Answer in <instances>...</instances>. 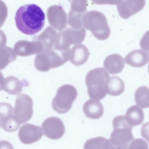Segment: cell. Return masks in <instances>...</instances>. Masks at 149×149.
<instances>
[{
  "mask_svg": "<svg viewBox=\"0 0 149 149\" xmlns=\"http://www.w3.org/2000/svg\"><path fill=\"white\" fill-rule=\"evenodd\" d=\"M2 89L10 95H17L22 92V88L17 82H8L3 86Z\"/></svg>",
  "mask_w": 149,
  "mask_h": 149,
  "instance_id": "cell-21",
  "label": "cell"
},
{
  "mask_svg": "<svg viewBox=\"0 0 149 149\" xmlns=\"http://www.w3.org/2000/svg\"><path fill=\"white\" fill-rule=\"evenodd\" d=\"M109 78V73L102 68L94 69L88 73L85 82L90 98L100 100L104 98L108 94L107 84Z\"/></svg>",
  "mask_w": 149,
  "mask_h": 149,
  "instance_id": "cell-2",
  "label": "cell"
},
{
  "mask_svg": "<svg viewBox=\"0 0 149 149\" xmlns=\"http://www.w3.org/2000/svg\"><path fill=\"white\" fill-rule=\"evenodd\" d=\"M45 17L44 13L39 6L34 4H27L18 9L15 18L19 31L26 35H33L43 29Z\"/></svg>",
  "mask_w": 149,
  "mask_h": 149,
  "instance_id": "cell-1",
  "label": "cell"
},
{
  "mask_svg": "<svg viewBox=\"0 0 149 149\" xmlns=\"http://www.w3.org/2000/svg\"><path fill=\"white\" fill-rule=\"evenodd\" d=\"M89 52L87 47L83 44L73 46L70 51V62L76 66H80L85 63L89 56Z\"/></svg>",
  "mask_w": 149,
  "mask_h": 149,
  "instance_id": "cell-12",
  "label": "cell"
},
{
  "mask_svg": "<svg viewBox=\"0 0 149 149\" xmlns=\"http://www.w3.org/2000/svg\"><path fill=\"white\" fill-rule=\"evenodd\" d=\"M0 111L1 127L7 132H12L17 131L20 125L14 118L11 105L5 102L1 103Z\"/></svg>",
  "mask_w": 149,
  "mask_h": 149,
  "instance_id": "cell-8",
  "label": "cell"
},
{
  "mask_svg": "<svg viewBox=\"0 0 149 149\" xmlns=\"http://www.w3.org/2000/svg\"><path fill=\"white\" fill-rule=\"evenodd\" d=\"M124 58L120 55L115 54L107 56L104 62V67L111 74L120 73L125 66Z\"/></svg>",
  "mask_w": 149,
  "mask_h": 149,
  "instance_id": "cell-11",
  "label": "cell"
},
{
  "mask_svg": "<svg viewBox=\"0 0 149 149\" xmlns=\"http://www.w3.org/2000/svg\"><path fill=\"white\" fill-rule=\"evenodd\" d=\"M129 149L148 148V144L145 140L141 139L133 140L129 145Z\"/></svg>",
  "mask_w": 149,
  "mask_h": 149,
  "instance_id": "cell-22",
  "label": "cell"
},
{
  "mask_svg": "<svg viewBox=\"0 0 149 149\" xmlns=\"http://www.w3.org/2000/svg\"><path fill=\"white\" fill-rule=\"evenodd\" d=\"M141 136L149 142V122L144 123L141 129Z\"/></svg>",
  "mask_w": 149,
  "mask_h": 149,
  "instance_id": "cell-24",
  "label": "cell"
},
{
  "mask_svg": "<svg viewBox=\"0 0 149 149\" xmlns=\"http://www.w3.org/2000/svg\"><path fill=\"white\" fill-rule=\"evenodd\" d=\"M126 63L131 66L139 68L145 65L148 62L147 53L138 49L130 52L125 57Z\"/></svg>",
  "mask_w": 149,
  "mask_h": 149,
  "instance_id": "cell-14",
  "label": "cell"
},
{
  "mask_svg": "<svg viewBox=\"0 0 149 149\" xmlns=\"http://www.w3.org/2000/svg\"><path fill=\"white\" fill-rule=\"evenodd\" d=\"M40 127L30 123H26L20 128L18 136L24 144H31L40 140L43 136Z\"/></svg>",
  "mask_w": 149,
  "mask_h": 149,
  "instance_id": "cell-9",
  "label": "cell"
},
{
  "mask_svg": "<svg viewBox=\"0 0 149 149\" xmlns=\"http://www.w3.org/2000/svg\"><path fill=\"white\" fill-rule=\"evenodd\" d=\"M84 148L87 149H114L109 139L103 137L91 139L85 143Z\"/></svg>",
  "mask_w": 149,
  "mask_h": 149,
  "instance_id": "cell-18",
  "label": "cell"
},
{
  "mask_svg": "<svg viewBox=\"0 0 149 149\" xmlns=\"http://www.w3.org/2000/svg\"><path fill=\"white\" fill-rule=\"evenodd\" d=\"M140 45L142 49L149 52V30L145 33L140 40Z\"/></svg>",
  "mask_w": 149,
  "mask_h": 149,
  "instance_id": "cell-23",
  "label": "cell"
},
{
  "mask_svg": "<svg viewBox=\"0 0 149 149\" xmlns=\"http://www.w3.org/2000/svg\"><path fill=\"white\" fill-rule=\"evenodd\" d=\"M125 90V84L118 77L113 76L110 77L107 84V93L110 95L116 96L121 94Z\"/></svg>",
  "mask_w": 149,
  "mask_h": 149,
  "instance_id": "cell-17",
  "label": "cell"
},
{
  "mask_svg": "<svg viewBox=\"0 0 149 149\" xmlns=\"http://www.w3.org/2000/svg\"><path fill=\"white\" fill-rule=\"evenodd\" d=\"M71 3L70 12L84 14L87 9V0H68Z\"/></svg>",
  "mask_w": 149,
  "mask_h": 149,
  "instance_id": "cell-20",
  "label": "cell"
},
{
  "mask_svg": "<svg viewBox=\"0 0 149 149\" xmlns=\"http://www.w3.org/2000/svg\"><path fill=\"white\" fill-rule=\"evenodd\" d=\"M33 106L32 100L29 95L24 94L18 95L13 110L15 120L20 125L29 121L33 114Z\"/></svg>",
  "mask_w": 149,
  "mask_h": 149,
  "instance_id": "cell-6",
  "label": "cell"
},
{
  "mask_svg": "<svg viewBox=\"0 0 149 149\" xmlns=\"http://www.w3.org/2000/svg\"><path fill=\"white\" fill-rule=\"evenodd\" d=\"M125 116L128 123L132 127L140 125L144 119L143 110L135 105L129 108Z\"/></svg>",
  "mask_w": 149,
  "mask_h": 149,
  "instance_id": "cell-15",
  "label": "cell"
},
{
  "mask_svg": "<svg viewBox=\"0 0 149 149\" xmlns=\"http://www.w3.org/2000/svg\"><path fill=\"white\" fill-rule=\"evenodd\" d=\"M113 130L109 140L114 149H126L134 139L132 127L127 122L125 116H118L112 121Z\"/></svg>",
  "mask_w": 149,
  "mask_h": 149,
  "instance_id": "cell-4",
  "label": "cell"
},
{
  "mask_svg": "<svg viewBox=\"0 0 149 149\" xmlns=\"http://www.w3.org/2000/svg\"><path fill=\"white\" fill-rule=\"evenodd\" d=\"M65 42L68 47L71 45H76L82 42L85 37L86 31L85 28L80 29L70 28L65 32Z\"/></svg>",
  "mask_w": 149,
  "mask_h": 149,
  "instance_id": "cell-16",
  "label": "cell"
},
{
  "mask_svg": "<svg viewBox=\"0 0 149 149\" xmlns=\"http://www.w3.org/2000/svg\"><path fill=\"white\" fill-rule=\"evenodd\" d=\"M94 3L98 4H118L122 0H91Z\"/></svg>",
  "mask_w": 149,
  "mask_h": 149,
  "instance_id": "cell-25",
  "label": "cell"
},
{
  "mask_svg": "<svg viewBox=\"0 0 149 149\" xmlns=\"http://www.w3.org/2000/svg\"><path fill=\"white\" fill-rule=\"evenodd\" d=\"M134 99L137 105L142 108L149 107V89L146 86L139 87L136 91Z\"/></svg>",
  "mask_w": 149,
  "mask_h": 149,
  "instance_id": "cell-19",
  "label": "cell"
},
{
  "mask_svg": "<svg viewBox=\"0 0 149 149\" xmlns=\"http://www.w3.org/2000/svg\"><path fill=\"white\" fill-rule=\"evenodd\" d=\"M77 96V91L73 86L70 84L63 85L58 89L52 100V108L58 113H66L71 108Z\"/></svg>",
  "mask_w": 149,
  "mask_h": 149,
  "instance_id": "cell-5",
  "label": "cell"
},
{
  "mask_svg": "<svg viewBox=\"0 0 149 149\" xmlns=\"http://www.w3.org/2000/svg\"><path fill=\"white\" fill-rule=\"evenodd\" d=\"M148 57H149V52H148ZM148 72H149V65H148Z\"/></svg>",
  "mask_w": 149,
  "mask_h": 149,
  "instance_id": "cell-26",
  "label": "cell"
},
{
  "mask_svg": "<svg viewBox=\"0 0 149 149\" xmlns=\"http://www.w3.org/2000/svg\"><path fill=\"white\" fill-rule=\"evenodd\" d=\"M44 135L47 138L57 140L61 138L65 132V127L59 118L50 117L45 120L41 125Z\"/></svg>",
  "mask_w": 149,
  "mask_h": 149,
  "instance_id": "cell-7",
  "label": "cell"
},
{
  "mask_svg": "<svg viewBox=\"0 0 149 149\" xmlns=\"http://www.w3.org/2000/svg\"><path fill=\"white\" fill-rule=\"evenodd\" d=\"M145 3V0H122L117 5V9L120 16L127 19L141 10Z\"/></svg>",
  "mask_w": 149,
  "mask_h": 149,
  "instance_id": "cell-10",
  "label": "cell"
},
{
  "mask_svg": "<svg viewBox=\"0 0 149 149\" xmlns=\"http://www.w3.org/2000/svg\"><path fill=\"white\" fill-rule=\"evenodd\" d=\"M82 21L85 28L90 31L97 39L104 40L109 37L110 29L102 13L96 10L86 12L83 15Z\"/></svg>",
  "mask_w": 149,
  "mask_h": 149,
  "instance_id": "cell-3",
  "label": "cell"
},
{
  "mask_svg": "<svg viewBox=\"0 0 149 149\" xmlns=\"http://www.w3.org/2000/svg\"><path fill=\"white\" fill-rule=\"evenodd\" d=\"M104 108L101 102L97 100L91 99L86 101L83 106V111L86 116L90 118L97 119L104 113Z\"/></svg>",
  "mask_w": 149,
  "mask_h": 149,
  "instance_id": "cell-13",
  "label": "cell"
}]
</instances>
